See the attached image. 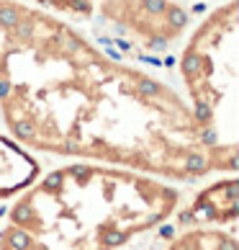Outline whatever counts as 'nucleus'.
<instances>
[{"mask_svg": "<svg viewBox=\"0 0 239 250\" xmlns=\"http://www.w3.org/2000/svg\"><path fill=\"white\" fill-rule=\"evenodd\" d=\"M41 173L36 155L23 150L8 134H0V201L13 199Z\"/></svg>", "mask_w": 239, "mask_h": 250, "instance_id": "0eeeda50", "label": "nucleus"}, {"mask_svg": "<svg viewBox=\"0 0 239 250\" xmlns=\"http://www.w3.org/2000/svg\"><path fill=\"white\" fill-rule=\"evenodd\" d=\"M0 122L34 155L167 183L237 173V150L201 126L170 80L29 0H0Z\"/></svg>", "mask_w": 239, "mask_h": 250, "instance_id": "f257e3e1", "label": "nucleus"}, {"mask_svg": "<svg viewBox=\"0 0 239 250\" xmlns=\"http://www.w3.org/2000/svg\"><path fill=\"white\" fill-rule=\"evenodd\" d=\"M134 52L160 57L183 42L190 13L180 0H93V18Z\"/></svg>", "mask_w": 239, "mask_h": 250, "instance_id": "20e7f679", "label": "nucleus"}, {"mask_svg": "<svg viewBox=\"0 0 239 250\" xmlns=\"http://www.w3.org/2000/svg\"><path fill=\"white\" fill-rule=\"evenodd\" d=\"M175 232L165 250H239L237 225L208 219H175Z\"/></svg>", "mask_w": 239, "mask_h": 250, "instance_id": "423d86ee", "label": "nucleus"}, {"mask_svg": "<svg viewBox=\"0 0 239 250\" xmlns=\"http://www.w3.org/2000/svg\"><path fill=\"white\" fill-rule=\"evenodd\" d=\"M239 0H221L190 23L183 36L175 75L178 90L201 126L221 147L237 150Z\"/></svg>", "mask_w": 239, "mask_h": 250, "instance_id": "7ed1b4c3", "label": "nucleus"}, {"mask_svg": "<svg viewBox=\"0 0 239 250\" xmlns=\"http://www.w3.org/2000/svg\"><path fill=\"white\" fill-rule=\"evenodd\" d=\"M237 173L214 175V181L196 191L188 204H180L175 219H208L237 225Z\"/></svg>", "mask_w": 239, "mask_h": 250, "instance_id": "39448f33", "label": "nucleus"}, {"mask_svg": "<svg viewBox=\"0 0 239 250\" xmlns=\"http://www.w3.org/2000/svg\"><path fill=\"white\" fill-rule=\"evenodd\" d=\"M29 3L47 8L72 23H90L93 18V0H29Z\"/></svg>", "mask_w": 239, "mask_h": 250, "instance_id": "6e6552de", "label": "nucleus"}, {"mask_svg": "<svg viewBox=\"0 0 239 250\" xmlns=\"http://www.w3.org/2000/svg\"><path fill=\"white\" fill-rule=\"evenodd\" d=\"M180 204L178 183L70 160L13 196L0 225V250H121L167 225Z\"/></svg>", "mask_w": 239, "mask_h": 250, "instance_id": "f03ea898", "label": "nucleus"}]
</instances>
